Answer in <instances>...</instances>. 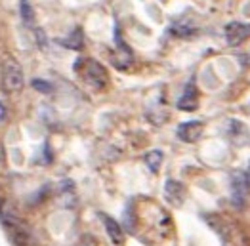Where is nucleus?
<instances>
[{"mask_svg": "<svg viewBox=\"0 0 250 246\" xmlns=\"http://www.w3.org/2000/svg\"><path fill=\"white\" fill-rule=\"evenodd\" d=\"M25 84V77H23V69L21 65L16 60H6L4 65H2V86L6 92L10 94H16V92H21Z\"/></svg>", "mask_w": 250, "mask_h": 246, "instance_id": "1", "label": "nucleus"}, {"mask_svg": "<svg viewBox=\"0 0 250 246\" xmlns=\"http://www.w3.org/2000/svg\"><path fill=\"white\" fill-rule=\"evenodd\" d=\"M4 224L8 227V231H10V235H12V239H14V243L18 246H33V237H31V233H29V229L25 227V224H21L18 218H14V216H6L4 218Z\"/></svg>", "mask_w": 250, "mask_h": 246, "instance_id": "2", "label": "nucleus"}, {"mask_svg": "<svg viewBox=\"0 0 250 246\" xmlns=\"http://www.w3.org/2000/svg\"><path fill=\"white\" fill-rule=\"evenodd\" d=\"M84 79L90 86L94 88H105L109 77H107V71L102 63L94 62V60H88L86 62V69H84Z\"/></svg>", "mask_w": 250, "mask_h": 246, "instance_id": "3", "label": "nucleus"}, {"mask_svg": "<svg viewBox=\"0 0 250 246\" xmlns=\"http://www.w3.org/2000/svg\"><path fill=\"white\" fill-rule=\"evenodd\" d=\"M250 37V25L249 23H239L233 21L226 27V41L229 46H239L241 42H245Z\"/></svg>", "mask_w": 250, "mask_h": 246, "instance_id": "4", "label": "nucleus"}, {"mask_svg": "<svg viewBox=\"0 0 250 246\" xmlns=\"http://www.w3.org/2000/svg\"><path fill=\"white\" fill-rule=\"evenodd\" d=\"M250 193V178L247 174L239 172L233 176L231 180V195H233V201L235 203H243Z\"/></svg>", "mask_w": 250, "mask_h": 246, "instance_id": "5", "label": "nucleus"}, {"mask_svg": "<svg viewBox=\"0 0 250 246\" xmlns=\"http://www.w3.org/2000/svg\"><path fill=\"white\" fill-rule=\"evenodd\" d=\"M203 130H205V124L201 121H189L178 128V138L186 144H193L203 136Z\"/></svg>", "mask_w": 250, "mask_h": 246, "instance_id": "6", "label": "nucleus"}, {"mask_svg": "<svg viewBox=\"0 0 250 246\" xmlns=\"http://www.w3.org/2000/svg\"><path fill=\"white\" fill-rule=\"evenodd\" d=\"M165 195H167V199L172 203V205H182L184 203V199H186V189H184V185L178 184V182H174V180H168L167 185H165Z\"/></svg>", "mask_w": 250, "mask_h": 246, "instance_id": "7", "label": "nucleus"}, {"mask_svg": "<svg viewBox=\"0 0 250 246\" xmlns=\"http://www.w3.org/2000/svg\"><path fill=\"white\" fill-rule=\"evenodd\" d=\"M102 220H104L105 231H107L109 239H111L115 245H121V243H123V239H125V235H123V229H121V226H119V224H117L113 218H109V216H102Z\"/></svg>", "mask_w": 250, "mask_h": 246, "instance_id": "8", "label": "nucleus"}, {"mask_svg": "<svg viewBox=\"0 0 250 246\" xmlns=\"http://www.w3.org/2000/svg\"><path fill=\"white\" fill-rule=\"evenodd\" d=\"M178 107L184 109V111H193V109H197V92H195L193 86H188V88H186L184 96L178 100Z\"/></svg>", "mask_w": 250, "mask_h": 246, "instance_id": "9", "label": "nucleus"}, {"mask_svg": "<svg viewBox=\"0 0 250 246\" xmlns=\"http://www.w3.org/2000/svg\"><path fill=\"white\" fill-rule=\"evenodd\" d=\"M163 159H165V155L161 153V151H149L146 155V164L147 168L151 170V172H159V168H161V164H163Z\"/></svg>", "mask_w": 250, "mask_h": 246, "instance_id": "10", "label": "nucleus"}, {"mask_svg": "<svg viewBox=\"0 0 250 246\" xmlns=\"http://www.w3.org/2000/svg\"><path fill=\"white\" fill-rule=\"evenodd\" d=\"M20 16L25 25H33L35 23V12H33V6L29 4V0H20Z\"/></svg>", "mask_w": 250, "mask_h": 246, "instance_id": "11", "label": "nucleus"}, {"mask_svg": "<svg viewBox=\"0 0 250 246\" xmlns=\"http://www.w3.org/2000/svg\"><path fill=\"white\" fill-rule=\"evenodd\" d=\"M33 88H37L42 94H50V92H52V84L42 81V79H35V81H33Z\"/></svg>", "mask_w": 250, "mask_h": 246, "instance_id": "12", "label": "nucleus"}, {"mask_svg": "<svg viewBox=\"0 0 250 246\" xmlns=\"http://www.w3.org/2000/svg\"><path fill=\"white\" fill-rule=\"evenodd\" d=\"M35 35H37V41L41 44V48H44V46H46V35H44V31H42V29H37Z\"/></svg>", "mask_w": 250, "mask_h": 246, "instance_id": "13", "label": "nucleus"}, {"mask_svg": "<svg viewBox=\"0 0 250 246\" xmlns=\"http://www.w3.org/2000/svg\"><path fill=\"white\" fill-rule=\"evenodd\" d=\"M6 119H8V111H6V105L0 102V126L6 123Z\"/></svg>", "mask_w": 250, "mask_h": 246, "instance_id": "14", "label": "nucleus"}]
</instances>
